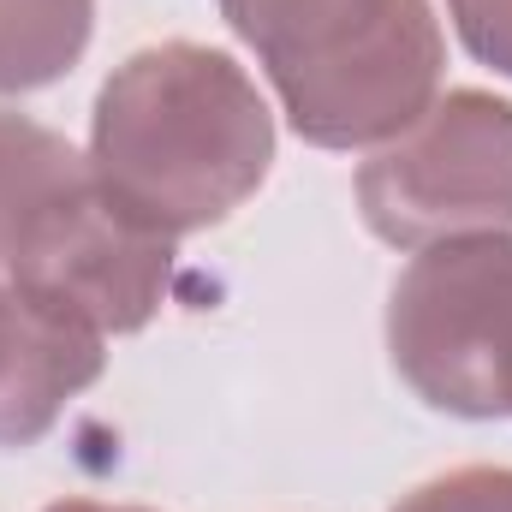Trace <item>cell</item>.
Returning a JSON list of instances; mask_svg holds the SVG:
<instances>
[{
    "mask_svg": "<svg viewBox=\"0 0 512 512\" xmlns=\"http://www.w3.org/2000/svg\"><path fill=\"white\" fill-rule=\"evenodd\" d=\"M447 12H453L459 42L483 66H495L501 78H512V0H447Z\"/></svg>",
    "mask_w": 512,
    "mask_h": 512,
    "instance_id": "obj_10",
    "label": "cell"
},
{
    "mask_svg": "<svg viewBox=\"0 0 512 512\" xmlns=\"http://www.w3.org/2000/svg\"><path fill=\"white\" fill-rule=\"evenodd\" d=\"M358 215L393 251H429L512 227V102L447 90L364 161Z\"/></svg>",
    "mask_w": 512,
    "mask_h": 512,
    "instance_id": "obj_4",
    "label": "cell"
},
{
    "mask_svg": "<svg viewBox=\"0 0 512 512\" xmlns=\"http://www.w3.org/2000/svg\"><path fill=\"white\" fill-rule=\"evenodd\" d=\"M78 167H84V155L60 131L0 108V256H6V239L18 233V221Z\"/></svg>",
    "mask_w": 512,
    "mask_h": 512,
    "instance_id": "obj_8",
    "label": "cell"
},
{
    "mask_svg": "<svg viewBox=\"0 0 512 512\" xmlns=\"http://www.w3.org/2000/svg\"><path fill=\"white\" fill-rule=\"evenodd\" d=\"M221 18L316 149H382L441 90L429 0H221Z\"/></svg>",
    "mask_w": 512,
    "mask_h": 512,
    "instance_id": "obj_2",
    "label": "cell"
},
{
    "mask_svg": "<svg viewBox=\"0 0 512 512\" xmlns=\"http://www.w3.org/2000/svg\"><path fill=\"white\" fill-rule=\"evenodd\" d=\"M42 512H143V507H102V501H60V507H42Z\"/></svg>",
    "mask_w": 512,
    "mask_h": 512,
    "instance_id": "obj_11",
    "label": "cell"
},
{
    "mask_svg": "<svg viewBox=\"0 0 512 512\" xmlns=\"http://www.w3.org/2000/svg\"><path fill=\"white\" fill-rule=\"evenodd\" d=\"M102 334L66 304L0 274V447H36L60 411L102 382Z\"/></svg>",
    "mask_w": 512,
    "mask_h": 512,
    "instance_id": "obj_6",
    "label": "cell"
},
{
    "mask_svg": "<svg viewBox=\"0 0 512 512\" xmlns=\"http://www.w3.org/2000/svg\"><path fill=\"white\" fill-rule=\"evenodd\" d=\"M0 274L66 304L96 334H137L167 298L173 239L131 221L84 161L18 221Z\"/></svg>",
    "mask_w": 512,
    "mask_h": 512,
    "instance_id": "obj_5",
    "label": "cell"
},
{
    "mask_svg": "<svg viewBox=\"0 0 512 512\" xmlns=\"http://www.w3.org/2000/svg\"><path fill=\"white\" fill-rule=\"evenodd\" d=\"M274 161V114L245 66L203 42L137 48L96 96L90 173L161 239L221 227Z\"/></svg>",
    "mask_w": 512,
    "mask_h": 512,
    "instance_id": "obj_1",
    "label": "cell"
},
{
    "mask_svg": "<svg viewBox=\"0 0 512 512\" xmlns=\"http://www.w3.org/2000/svg\"><path fill=\"white\" fill-rule=\"evenodd\" d=\"M96 30V0H0V96L60 84Z\"/></svg>",
    "mask_w": 512,
    "mask_h": 512,
    "instance_id": "obj_7",
    "label": "cell"
},
{
    "mask_svg": "<svg viewBox=\"0 0 512 512\" xmlns=\"http://www.w3.org/2000/svg\"><path fill=\"white\" fill-rule=\"evenodd\" d=\"M393 512H512V471L507 465H465L423 489H411Z\"/></svg>",
    "mask_w": 512,
    "mask_h": 512,
    "instance_id": "obj_9",
    "label": "cell"
},
{
    "mask_svg": "<svg viewBox=\"0 0 512 512\" xmlns=\"http://www.w3.org/2000/svg\"><path fill=\"white\" fill-rule=\"evenodd\" d=\"M399 382L447 417H512V233L411 256L387 298Z\"/></svg>",
    "mask_w": 512,
    "mask_h": 512,
    "instance_id": "obj_3",
    "label": "cell"
}]
</instances>
